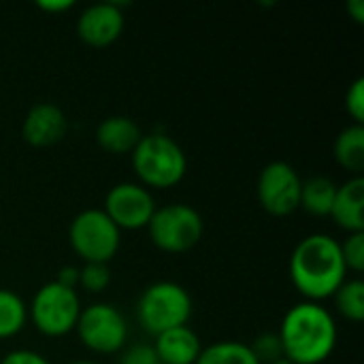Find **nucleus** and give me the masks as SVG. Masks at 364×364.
I'll return each instance as SVG.
<instances>
[{
  "mask_svg": "<svg viewBox=\"0 0 364 364\" xmlns=\"http://www.w3.org/2000/svg\"><path fill=\"white\" fill-rule=\"evenodd\" d=\"M277 337L286 360L292 364H322L333 356L339 333L333 314L324 305L303 301L288 309Z\"/></svg>",
  "mask_w": 364,
  "mask_h": 364,
  "instance_id": "1",
  "label": "nucleus"
},
{
  "mask_svg": "<svg viewBox=\"0 0 364 364\" xmlns=\"http://www.w3.org/2000/svg\"><path fill=\"white\" fill-rule=\"evenodd\" d=\"M288 271L294 288L311 303L335 296L348 279L339 241L324 232H316L299 241L290 256Z\"/></svg>",
  "mask_w": 364,
  "mask_h": 364,
  "instance_id": "2",
  "label": "nucleus"
},
{
  "mask_svg": "<svg viewBox=\"0 0 364 364\" xmlns=\"http://www.w3.org/2000/svg\"><path fill=\"white\" fill-rule=\"evenodd\" d=\"M130 156L134 175L147 190L175 188L188 171V158L181 145L164 132L143 134Z\"/></svg>",
  "mask_w": 364,
  "mask_h": 364,
  "instance_id": "3",
  "label": "nucleus"
},
{
  "mask_svg": "<svg viewBox=\"0 0 364 364\" xmlns=\"http://www.w3.org/2000/svg\"><path fill=\"white\" fill-rule=\"evenodd\" d=\"M192 299L188 290L175 282H156L143 290L136 303L139 324L154 337L188 326L192 318Z\"/></svg>",
  "mask_w": 364,
  "mask_h": 364,
  "instance_id": "4",
  "label": "nucleus"
},
{
  "mask_svg": "<svg viewBox=\"0 0 364 364\" xmlns=\"http://www.w3.org/2000/svg\"><path fill=\"white\" fill-rule=\"evenodd\" d=\"M203 230L205 226L200 213L186 203L156 207L147 224L151 243L166 254L190 252L203 239Z\"/></svg>",
  "mask_w": 364,
  "mask_h": 364,
  "instance_id": "5",
  "label": "nucleus"
},
{
  "mask_svg": "<svg viewBox=\"0 0 364 364\" xmlns=\"http://www.w3.org/2000/svg\"><path fill=\"white\" fill-rule=\"evenodd\" d=\"M68 241L75 254L87 264H109L122 243V230L102 209H85L70 222Z\"/></svg>",
  "mask_w": 364,
  "mask_h": 364,
  "instance_id": "6",
  "label": "nucleus"
},
{
  "mask_svg": "<svg viewBox=\"0 0 364 364\" xmlns=\"http://www.w3.org/2000/svg\"><path fill=\"white\" fill-rule=\"evenodd\" d=\"M81 309L77 290L49 282L36 290L28 307V318L45 337H64L75 331Z\"/></svg>",
  "mask_w": 364,
  "mask_h": 364,
  "instance_id": "7",
  "label": "nucleus"
},
{
  "mask_svg": "<svg viewBox=\"0 0 364 364\" xmlns=\"http://www.w3.org/2000/svg\"><path fill=\"white\" fill-rule=\"evenodd\" d=\"M79 341L96 354H115L126 348L128 324L122 311L109 303H94L81 309L77 326Z\"/></svg>",
  "mask_w": 364,
  "mask_h": 364,
  "instance_id": "8",
  "label": "nucleus"
},
{
  "mask_svg": "<svg viewBox=\"0 0 364 364\" xmlns=\"http://www.w3.org/2000/svg\"><path fill=\"white\" fill-rule=\"evenodd\" d=\"M301 186L303 181L294 166L275 160L262 168L256 186V196L267 213L275 218H286L301 207Z\"/></svg>",
  "mask_w": 364,
  "mask_h": 364,
  "instance_id": "9",
  "label": "nucleus"
},
{
  "mask_svg": "<svg viewBox=\"0 0 364 364\" xmlns=\"http://www.w3.org/2000/svg\"><path fill=\"white\" fill-rule=\"evenodd\" d=\"M102 211L119 230H141L147 228L156 211V200L141 183L124 181L107 192Z\"/></svg>",
  "mask_w": 364,
  "mask_h": 364,
  "instance_id": "10",
  "label": "nucleus"
},
{
  "mask_svg": "<svg viewBox=\"0 0 364 364\" xmlns=\"http://www.w3.org/2000/svg\"><path fill=\"white\" fill-rule=\"evenodd\" d=\"M124 11L119 2H98L87 6L77 19V34L90 47H109L124 32Z\"/></svg>",
  "mask_w": 364,
  "mask_h": 364,
  "instance_id": "11",
  "label": "nucleus"
},
{
  "mask_svg": "<svg viewBox=\"0 0 364 364\" xmlns=\"http://www.w3.org/2000/svg\"><path fill=\"white\" fill-rule=\"evenodd\" d=\"M68 119L64 111L51 102L34 105L21 124V134L32 147H51L66 136Z\"/></svg>",
  "mask_w": 364,
  "mask_h": 364,
  "instance_id": "12",
  "label": "nucleus"
},
{
  "mask_svg": "<svg viewBox=\"0 0 364 364\" xmlns=\"http://www.w3.org/2000/svg\"><path fill=\"white\" fill-rule=\"evenodd\" d=\"M335 224L348 235L364 232V179L363 175L348 179L343 186H337L335 203L331 209Z\"/></svg>",
  "mask_w": 364,
  "mask_h": 364,
  "instance_id": "13",
  "label": "nucleus"
},
{
  "mask_svg": "<svg viewBox=\"0 0 364 364\" xmlns=\"http://www.w3.org/2000/svg\"><path fill=\"white\" fill-rule=\"evenodd\" d=\"M151 348L160 364H196L203 352L200 339L190 326L171 328L158 335Z\"/></svg>",
  "mask_w": 364,
  "mask_h": 364,
  "instance_id": "14",
  "label": "nucleus"
},
{
  "mask_svg": "<svg viewBox=\"0 0 364 364\" xmlns=\"http://www.w3.org/2000/svg\"><path fill=\"white\" fill-rule=\"evenodd\" d=\"M143 132L139 124L126 115H111L102 119L96 128V143L113 156L132 154L139 145Z\"/></svg>",
  "mask_w": 364,
  "mask_h": 364,
  "instance_id": "15",
  "label": "nucleus"
},
{
  "mask_svg": "<svg viewBox=\"0 0 364 364\" xmlns=\"http://www.w3.org/2000/svg\"><path fill=\"white\" fill-rule=\"evenodd\" d=\"M335 160L354 177L364 171V126L352 124L343 128L335 141Z\"/></svg>",
  "mask_w": 364,
  "mask_h": 364,
  "instance_id": "16",
  "label": "nucleus"
},
{
  "mask_svg": "<svg viewBox=\"0 0 364 364\" xmlns=\"http://www.w3.org/2000/svg\"><path fill=\"white\" fill-rule=\"evenodd\" d=\"M335 194H337V183L328 177H311L307 181H303L301 186V207L305 209L309 215H331L333 203H335Z\"/></svg>",
  "mask_w": 364,
  "mask_h": 364,
  "instance_id": "17",
  "label": "nucleus"
},
{
  "mask_svg": "<svg viewBox=\"0 0 364 364\" xmlns=\"http://www.w3.org/2000/svg\"><path fill=\"white\" fill-rule=\"evenodd\" d=\"M28 322V307L19 294L0 288V341L11 339L23 331Z\"/></svg>",
  "mask_w": 364,
  "mask_h": 364,
  "instance_id": "18",
  "label": "nucleus"
},
{
  "mask_svg": "<svg viewBox=\"0 0 364 364\" xmlns=\"http://www.w3.org/2000/svg\"><path fill=\"white\" fill-rule=\"evenodd\" d=\"M196 364H260L252 348L241 341H218L203 348Z\"/></svg>",
  "mask_w": 364,
  "mask_h": 364,
  "instance_id": "19",
  "label": "nucleus"
},
{
  "mask_svg": "<svg viewBox=\"0 0 364 364\" xmlns=\"http://www.w3.org/2000/svg\"><path fill=\"white\" fill-rule=\"evenodd\" d=\"M335 305H337V311L354 322V324H360L364 320V282L363 279H346L341 284V288L335 292Z\"/></svg>",
  "mask_w": 364,
  "mask_h": 364,
  "instance_id": "20",
  "label": "nucleus"
},
{
  "mask_svg": "<svg viewBox=\"0 0 364 364\" xmlns=\"http://www.w3.org/2000/svg\"><path fill=\"white\" fill-rule=\"evenodd\" d=\"M111 284V269L109 264H98V262H87L79 269V286L87 292H102Z\"/></svg>",
  "mask_w": 364,
  "mask_h": 364,
  "instance_id": "21",
  "label": "nucleus"
},
{
  "mask_svg": "<svg viewBox=\"0 0 364 364\" xmlns=\"http://www.w3.org/2000/svg\"><path fill=\"white\" fill-rule=\"evenodd\" d=\"M341 258L348 271L363 273L364 271V232H352L343 243H339Z\"/></svg>",
  "mask_w": 364,
  "mask_h": 364,
  "instance_id": "22",
  "label": "nucleus"
},
{
  "mask_svg": "<svg viewBox=\"0 0 364 364\" xmlns=\"http://www.w3.org/2000/svg\"><path fill=\"white\" fill-rule=\"evenodd\" d=\"M250 348H252L254 356L258 358V363L260 364H269L273 363V360L284 358V354H282V343H279V337H277V335H262V337H258L256 343L250 346Z\"/></svg>",
  "mask_w": 364,
  "mask_h": 364,
  "instance_id": "23",
  "label": "nucleus"
},
{
  "mask_svg": "<svg viewBox=\"0 0 364 364\" xmlns=\"http://www.w3.org/2000/svg\"><path fill=\"white\" fill-rule=\"evenodd\" d=\"M346 109H348L350 117L354 119V124L363 126L364 124V79L363 77H358V79L350 85V90H348V94H346Z\"/></svg>",
  "mask_w": 364,
  "mask_h": 364,
  "instance_id": "24",
  "label": "nucleus"
},
{
  "mask_svg": "<svg viewBox=\"0 0 364 364\" xmlns=\"http://www.w3.org/2000/svg\"><path fill=\"white\" fill-rule=\"evenodd\" d=\"M158 358H156V352L151 346H132L128 348L122 358H119V364H156Z\"/></svg>",
  "mask_w": 364,
  "mask_h": 364,
  "instance_id": "25",
  "label": "nucleus"
},
{
  "mask_svg": "<svg viewBox=\"0 0 364 364\" xmlns=\"http://www.w3.org/2000/svg\"><path fill=\"white\" fill-rule=\"evenodd\" d=\"M0 364H49V360L32 350H13L0 360Z\"/></svg>",
  "mask_w": 364,
  "mask_h": 364,
  "instance_id": "26",
  "label": "nucleus"
},
{
  "mask_svg": "<svg viewBox=\"0 0 364 364\" xmlns=\"http://www.w3.org/2000/svg\"><path fill=\"white\" fill-rule=\"evenodd\" d=\"M53 282H58V284L64 286V288L75 290V288L79 286V269H77V267H64V269L58 273V277H55Z\"/></svg>",
  "mask_w": 364,
  "mask_h": 364,
  "instance_id": "27",
  "label": "nucleus"
},
{
  "mask_svg": "<svg viewBox=\"0 0 364 364\" xmlns=\"http://www.w3.org/2000/svg\"><path fill=\"white\" fill-rule=\"evenodd\" d=\"M36 6L47 13H64L68 9H73V2L70 0H38Z\"/></svg>",
  "mask_w": 364,
  "mask_h": 364,
  "instance_id": "28",
  "label": "nucleus"
},
{
  "mask_svg": "<svg viewBox=\"0 0 364 364\" xmlns=\"http://www.w3.org/2000/svg\"><path fill=\"white\" fill-rule=\"evenodd\" d=\"M348 13L354 17L356 23H363L364 21V2L363 0H350L348 2Z\"/></svg>",
  "mask_w": 364,
  "mask_h": 364,
  "instance_id": "29",
  "label": "nucleus"
},
{
  "mask_svg": "<svg viewBox=\"0 0 364 364\" xmlns=\"http://www.w3.org/2000/svg\"><path fill=\"white\" fill-rule=\"evenodd\" d=\"M269 364H292L290 360H286V358H279V360H273V363Z\"/></svg>",
  "mask_w": 364,
  "mask_h": 364,
  "instance_id": "30",
  "label": "nucleus"
},
{
  "mask_svg": "<svg viewBox=\"0 0 364 364\" xmlns=\"http://www.w3.org/2000/svg\"><path fill=\"white\" fill-rule=\"evenodd\" d=\"M70 364H96V363H92V360H77V363H70Z\"/></svg>",
  "mask_w": 364,
  "mask_h": 364,
  "instance_id": "31",
  "label": "nucleus"
},
{
  "mask_svg": "<svg viewBox=\"0 0 364 364\" xmlns=\"http://www.w3.org/2000/svg\"><path fill=\"white\" fill-rule=\"evenodd\" d=\"M156 364H160V363H156Z\"/></svg>",
  "mask_w": 364,
  "mask_h": 364,
  "instance_id": "32",
  "label": "nucleus"
}]
</instances>
